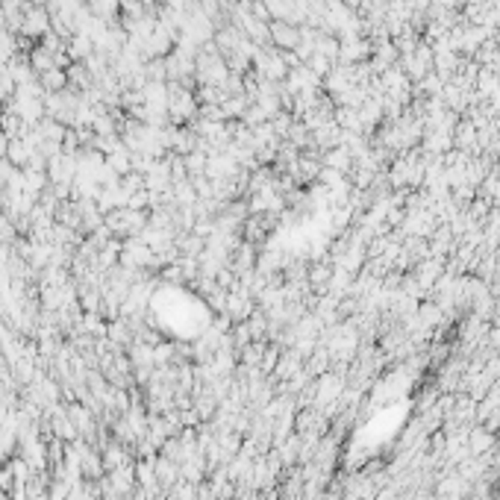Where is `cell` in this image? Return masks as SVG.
I'll return each mask as SVG.
<instances>
[{"mask_svg":"<svg viewBox=\"0 0 500 500\" xmlns=\"http://www.w3.org/2000/svg\"><path fill=\"white\" fill-rule=\"evenodd\" d=\"M42 86L50 89V91H62L68 86V74L62 68H50V71L42 74Z\"/></svg>","mask_w":500,"mask_h":500,"instance_id":"cell-3","label":"cell"},{"mask_svg":"<svg viewBox=\"0 0 500 500\" xmlns=\"http://www.w3.org/2000/svg\"><path fill=\"white\" fill-rule=\"evenodd\" d=\"M48 27H50V15H48V9L42 6H33V9H27V15H24V21H21V30L27 33V35H48Z\"/></svg>","mask_w":500,"mask_h":500,"instance_id":"cell-1","label":"cell"},{"mask_svg":"<svg viewBox=\"0 0 500 500\" xmlns=\"http://www.w3.org/2000/svg\"><path fill=\"white\" fill-rule=\"evenodd\" d=\"M268 33H271V38L279 45V48H297L300 45V33H297V27H291L289 21H283V18H277V21H271L268 24Z\"/></svg>","mask_w":500,"mask_h":500,"instance_id":"cell-2","label":"cell"}]
</instances>
